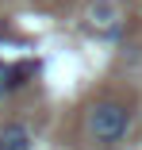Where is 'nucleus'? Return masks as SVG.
Listing matches in <instances>:
<instances>
[{"instance_id": "obj_3", "label": "nucleus", "mask_w": 142, "mask_h": 150, "mask_svg": "<svg viewBox=\"0 0 142 150\" xmlns=\"http://www.w3.org/2000/svg\"><path fill=\"white\" fill-rule=\"evenodd\" d=\"M92 23L96 27H111L115 23V4H111V0H96L92 4Z\"/></svg>"}, {"instance_id": "obj_5", "label": "nucleus", "mask_w": 142, "mask_h": 150, "mask_svg": "<svg viewBox=\"0 0 142 150\" xmlns=\"http://www.w3.org/2000/svg\"><path fill=\"white\" fill-rule=\"evenodd\" d=\"M0 93H4V62H0Z\"/></svg>"}, {"instance_id": "obj_2", "label": "nucleus", "mask_w": 142, "mask_h": 150, "mask_svg": "<svg viewBox=\"0 0 142 150\" xmlns=\"http://www.w3.org/2000/svg\"><path fill=\"white\" fill-rule=\"evenodd\" d=\"M0 150H31V131H27V123L12 119V123L0 127Z\"/></svg>"}, {"instance_id": "obj_1", "label": "nucleus", "mask_w": 142, "mask_h": 150, "mask_svg": "<svg viewBox=\"0 0 142 150\" xmlns=\"http://www.w3.org/2000/svg\"><path fill=\"white\" fill-rule=\"evenodd\" d=\"M84 131H89V139H92L96 146H115V142H123L127 131H131V112H127V104H119V100H100V104H92V108H89V119H84Z\"/></svg>"}, {"instance_id": "obj_6", "label": "nucleus", "mask_w": 142, "mask_h": 150, "mask_svg": "<svg viewBox=\"0 0 142 150\" xmlns=\"http://www.w3.org/2000/svg\"><path fill=\"white\" fill-rule=\"evenodd\" d=\"M50 4H58V0H50Z\"/></svg>"}, {"instance_id": "obj_4", "label": "nucleus", "mask_w": 142, "mask_h": 150, "mask_svg": "<svg viewBox=\"0 0 142 150\" xmlns=\"http://www.w3.org/2000/svg\"><path fill=\"white\" fill-rule=\"evenodd\" d=\"M31 69H35V66H23V69L15 66V69H4V93H15L19 85H27V73H31Z\"/></svg>"}]
</instances>
